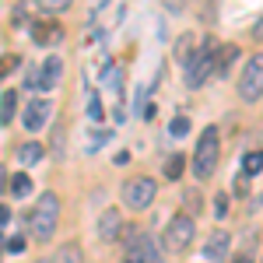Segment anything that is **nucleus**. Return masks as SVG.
Listing matches in <instances>:
<instances>
[{
    "mask_svg": "<svg viewBox=\"0 0 263 263\" xmlns=\"http://www.w3.org/2000/svg\"><path fill=\"white\" fill-rule=\"evenodd\" d=\"M224 207H228V200H224V197H218V203H214V211H218V218L224 214Z\"/></svg>",
    "mask_w": 263,
    "mask_h": 263,
    "instance_id": "nucleus-27",
    "label": "nucleus"
},
{
    "mask_svg": "<svg viewBox=\"0 0 263 263\" xmlns=\"http://www.w3.org/2000/svg\"><path fill=\"white\" fill-rule=\"evenodd\" d=\"M126 263H158V246L147 235H134V246L126 249Z\"/></svg>",
    "mask_w": 263,
    "mask_h": 263,
    "instance_id": "nucleus-8",
    "label": "nucleus"
},
{
    "mask_svg": "<svg viewBox=\"0 0 263 263\" xmlns=\"http://www.w3.org/2000/svg\"><path fill=\"white\" fill-rule=\"evenodd\" d=\"M42 158H46V147L35 141H28V144H21L18 147V162L25 165V168H32V165H39Z\"/></svg>",
    "mask_w": 263,
    "mask_h": 263,
    "instance_id": "nucleus-12",
    "label": "nucleus"
},
{
    "mask_svg": "<svg viewBox=\"0 0 263 263\" xmlns=\"http://www.w3.org/2000/svg\"><path fill=\"white\" fill-rule=\"evenodd\" d=\"M102 116H105V105H102L99 95H91V99H88V120H95V123H99Z\"/></svg>",
    "mask_w": 263,
    "mask_h": 263,
    "instance_id": "nucleus-22",
    "label": "nucleus"
},
{
    "mask_svg": "<svg viewBox=\"0 0 263 263\" xmlns=\"http://www.w3.org/2000/svg\"><path fill=\"white\" fill-rule=\"evenodd\" d=\"M60 74H63V60L60 57H46V63L39 67V88H57L60 84Z\"/></svg>",
    "mask_w": 263,
    "mask_h": 263,
    "instance_id": "nucleus-9",
    "label": "nucleus"
},
{
    "mask_svg": "<svg viewBox=\"0 0 263 263\" xmlns=\"http://www.w3.org/2000/svg\"><path fill=\"white\" fill-rule=\"evenodd\" d=\"M218 155H221L218 130L207 126V130L200 134V141H197V151H193V176H197L200 182L214 176V168H218Z\"/></svg>",
    "mask_w": 263,
    "mask_h": 263,
    "instance_id": "nucleus-2",
    "label": "nucleus"
},
{
    "mask_svg": "<svg viewBox=\"0 0 263 263\" xmlns=\"http://www.w3.org/2000/svg\"><path fill=\"white\" fill-rule=\"evenodd\" d=\"M193 232H197V224H193V214H176L172 221L165 224L162 246L168 249V253H182L186 246L193 242Z\"/></svg>",
    "mask_w": 263,
    "mask_h": 263,
    "instance_id": "nucleus-5",
    "label": "nucleus"
},
{
    "mask_svg": "<svg viewBox=\"0 0 263 263\" xmlns=\"http://www.w3.org/2000/svg\"><path fill=\"white\" fill-rule=\"evenodd\" d=\"M120 228H123L120 211H102V218H99V235H102V242H116V239H120Z\"/></svg>",
    "mask_w": 263,
    "mask_h": 263,
    "instance_id": "nucleus-10",
    "label": "nucleus"
},
{
    "mask_svg": "<svg viewBox=\"0 0 263 263\" xmlns=\"http://www.w3.org/2000/svg\"><path fill=\"white\" fill-rule=\"evenodd\" d=\"M57 224H60V200H57V193H42L35 207H32V214H28V232H32V242L46 246L53 235H57Z\"/></svg>",
    "mask_w": 263,
    "mask_h": 263,
    "instance_id": "nucleus-1",
    "label": "nucleus"
},
{
    "mask_svg": "<svg viewBox=\"0 0 263 263\" xmlns=\"http://www.w3.org/2000/svg\"><path fill=\"white\" fill-rule=\"evenodd\" d=\"M39 263H49V260H39Z\"/></svg>",
    "mask_w": 263,
    "mask_h": 263,
    "instance_id": "nucleus-29",
    "label": "nucleus"
},
{
    "mask_svg": "<svg viewBox=\"0 0 263 263\" xmlns=\"http://www.w3.org/2000/svg\"><path fill=\"white\" fill-rule=\"evenodd\" d=\"M218 53H221V63H214V70L224 78V74H228V67H232V60H235V46H221Z\"/></svg>",
    "mask_w": 263,
    "mask_h": 263,
    "instance_id": "nucleus-20",
    "label": "nucleus"
},
{
    "mask_svg": "<svg viewBox=\"0 0 263 263\" xmlns=\"http://www.w3.org/2000/svg\"><path fill=\"white\" fill-rule=\"evenodd\" d=\"M74 0H35V11L39 14H63Z\"/></svg>",
    "mask_w": 263,
    "mask_h": 263,
    "instance_id": "nucleus-17",
    "label": "nucleus"
},
{
    "mask_svg": "<svg viewBox=\"0 0 263 263\" xmlns=\"http://www.w3.org/2000/svg\"><path fill=\"white\" fill-rule=\"evenodd\" d=\"M232 263H253V260H249V256H235Z\"/></svg>",
    "mask_w": 263,
    "mask_h": 263,
    "instance_id": "nucleus-28",
    "label": "nucleus"
},
{
    "mask_svg": "<svg viewBox=\"0 0 263 263\" xmlns=\"http://www.w3.org/2000/svg\"><path fill=\"white\" fill-rule=\"evenodd\" d=\"M263 172V151H249L242 158V176H260Z\"/></svg>",
    "mask_w": 263,
    "mask_h": 263,
    "instance_id": "nucleus-18",
    "label": "nucleus"
},
{
    "mask_svg": "<svg viewBox=\"0 0 263 263\" xmlns=\"http://www.w3.org/2000/svg\"><path fill=\"white\" fill-rule=\"evenodd\" d=\"M228 232H211V239H207V246H203V256L211 263H221L224 256H228Z\"/></svg>",
    "mask_w": 263,
    "mask_h": 263,
    "instance_id": "nucleus-11",
    "label": "nucleus"
},
{
    "mask_svg": "<svg viewBox=\"0 0 263 263\" xmlns=\"http://www.w3.org/2000/svg\"><path fill=\"white\" fill-rule=\"evenodd\" d=\"M7 224H11V207L0 203V228H7Z\"/></svg>",
    "mask_w": 263,
    "mask_h": 263,
    "instance_id": "nucleus-26",
    "label": "nucleus"
},
{
    "mask_svg": "<svg viewBox=\"0 0 263 263\" xmlns=\"http://www.w3.org/2000/svg\"><path fill=\"white\" fill-rule=\"evenodd\" d=\"M155 193H158V182L151 179V176H134V179L123 182V190H120L123 203H126L130 211H144V207H151Z\"/></svg>",
    "mask_w": 263,
    "mask_h": 263,
    "instance_id": "nucleus-4",
    "label": "nucleus"
},
{
    "mask_svg": "<svg viewBox=\"0 0 263 263\" xmlns=\"http://www.w3.org/2000/svg\"><path fill=\"white\" fill-rule=\"evenodd\" d=\"M182 165H186V158H179V155H176V158H168L165 176H168V179H179V176H182Z\"/></svg>",
    "mask_w": 263,
    "mask_h": 263,
    "instance_id": "nucleus-23",
    "label": "nucleus"
},
{
    "mask_svg": "<svg viewBox=\"0 0 263 263\" xmlns=\"http://www.w3.org/2000/svg\"><path fill=\"white\" fill-rule=\"evenodd\" d=\"M53 120V102L49 99H32L25 105V112H21V123H25V130H32V134H39L46 130V123Z\"/></svg>",
    "mask_w": 263,
    "mask_h": 263,
    "instance_id": "nucleus-7",
    "label": "nucleus"
},
{
    "mask_svg": "<svg viewBox=\"0 0 263 263\" xmlns=\"http://www.w3.org/2000/svg\"><path fill=\"white\" fill-rule=\"evenodd\" d=\"M14 67H18V57H0V81H4Z\"/></svg>",
    "mask_w": 263,
    "mask_h": 263,
    "instance_id": "nucleus-25",
    "label": "nucleus"
},
{
    "mask_svg": "<svg viewBox=\"0 0 263 263\" xmlns=\"http://www.w3.org/2000/svg\"><path fill=\"white\" fill-rule=\"evenodd\" d=\"M7 190H11V197L25 200V197L32 193V179H28V172H14V176H11V182H7Z\"/></svg>",
    "mask_w": 263,
    "mask_h": 263,
    "instance_id": "nucleus-13",
    "label": "nucleus"
},
{
    "mask_svg": "<svg viewBox=\"0 0 263 263\" xmlns=\"http://www.w3.org/2000/svg\"><path fill=\"white\" fill-rule=\"evenodd\" d=\"M109 141H112V130H105V126H102V130H91V137L84 141V151H88V155H95V151L105 147Z\"/></svg>",
    "mask_w": 263,
    "mask_h": 263,
    "instance_id": "nucleus-16",
    "label": "nucleus"
},
{
    "mask_svg": "<svg viewBox=\"0 0 263 263\" xmlns=\"http://www.w3.org/2000/svg\"><path fill=\"white\" fill-rule=\"evenodd\" d=\"M49 263H81V249H78L74 242H70V246H60V249H57V256H53Z\"/></svg>",
    "mask_w": 263,
    "mask_h": 263,
    "instance_id": "nucleus-19",
    "label": "nucleus"
},
{
    "mask_svg": "<svg viewBox=\"0 0 263 263\" xmlns=\"http://www.w3.org/2000/svg\"><path fill=\"white\" fill-rule=\"evenodd\" d=\"M14 105H18V91H14V88H7V91H4V99H0V123H4V126L14 120Z\"/></svg>",
    "mask_w": 263,
    "mask_h": 263,
    "instance_id": "nucleus-14",
    "label": "nucleus"
},
{
    "mask_svg": "<svg viewBox=\"0 0 263 263\" xmlns=\"http://www.w3.org/2000/svg\"><path fill=\"white\" fill-rule=\"evenodd\" d=\"M4 249H7V253H14V256H18V253H25V249H28V239H25V235H11V239H7V246H4Z\"/></svg>",
    "mask_w": 263,
    "mask_h": 263,
    "instance_id": "nucleus-24",
    "label": "nucleus"
},
{
    "mask_svg": "<svg viewBox=\"0 0 263 263\" xmlns=\"http://www.w3.org/2000/svg\"><path fill=\"white\" fill-rule=\"evenodd\" d=\"M239 95L242 102H260L263 95V57H249L239 78Z\"/></svg>",
    "mask_w": 263,
    "mask_h": 263,
    "instance_id": "nucleus-6",
    "label": "nucleus"
},
{
    "mask_svg": "<svg viewBox=\"0 0 263 263\" xmlns=\"http://www.w3.org/2000/svg\"><path fill=\"white\" fill-rule=\"evenodd\" d=\"M168 134L172 137H186L190 134V116H176V120L168 123Z\"/></svg>",
    "mask_w": 263,
    "mask_h": 263,
    "instance_id": "nucleus-21",
    "label": "nucleus"
},
{
    "mask_svg": "<svg viewBox=\"0 0 263 263\" xmlns=\"http://www.w3.org/2000/svg\"><path fill=\"white\" fill-rule=\"evenodd\" d=\"M32 39L39 42V46L57 42V39H60V28H57V25H32Z\"/></svg>",
    "mask_w": 263,
    "mask_h": 263,
    "instance_id": "nucleus-15",
    "label": "nucleus"
},
{
    "mask_svg": "<svg viewBox=\"0 0 263 263\" xmlns=\"http://www.w3.org/2000/svg\"><path fill=\"white\" fill-rule=\"evenodd\" d=\"M214 57H218V49H214L211 42H203L200 49H197V53L190 57V63H186V78H182L190 91L203 88V81H207V78L214 74Z\"/></svg>",
    "mask_w": 263,
    "mask_h": 263,
    "instance_id": "nucleus-3",
    "label": "nucleus"
}]
</instances>
